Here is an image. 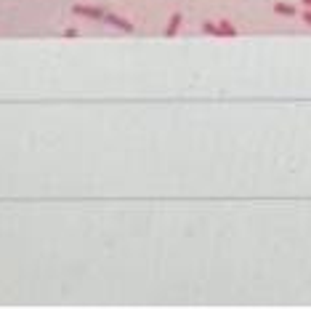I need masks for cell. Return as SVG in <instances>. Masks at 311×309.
Here are the masks:
<instances>
[{
    "instance_id": "1",
    "label": "cell",
    "mask_w": 311,
    "mask_h": 309,
    "mask_svg": "<svg viewBox=\"0 0 311 309\" xmlns=\"http://www.w3.org/2000/svg\"><path fill=\"white\" fill-rule=\"evenodd\" d=\"M101 21H106V24H112V27H117V29H122V32H133V21H128V19H122V16H117V13H109V11H104V19Z\"/></svg>"
},
{
    "instance_id": "2",
    "label": "cell",
    "mask_w": 311,
    "mask_h": 309,
    "mask_svg": "<svg viewBox=\"0 0 311 309\" xmlns=\"http://www.w3.org/2000/svg\"><path fill=\"white\" fill-rule=\"evenodd\" d=\"M72 13L75 16H88V19H104V8H96V5H72Z\"/></svg>"
},
{
    "instance_id": "3",
    "label": "cell",
    "mask_w": 311,
    "mask_h": 309,
    "mask_svg": "<svg viewBox=\"0 0 311 309\" xmlns=\"http://www.w3.org/2000/svg\"><path fill=\"white\" fill-rule=\"evenodd\" d=\"M181 21H184V13H181V11H173V16H170L168 24H165V37L178 35V27H181Z\"/></svg>"
},
{
    "instance_id": "4",
    "label": "cell",
    "mask_w": 311,
    "mask_h": 309,
    "mask_svg": "<svg viewBox=\"0 0 311 309\" xmlns=\"http://www.w3.org/2000/svg\"><path fill=\"white\" fill-rule=\"evenodd\" d=\"M274 13H279V16H295L298 8H295V5H287V3H277L274 5Z\"/></svg>"
},
{
    "instance_id": "5",
    "label": "cell",
    "mask_w": 311,
    "mask_h": 309,
    "mask_svg": "<svg viewBox=\"0 0 311 309\" xmlns=\"http://www.w3.org/2000/svg\"><path fill=\"white\" fill-rule=\"evenodd\" d=\"M218 29H221V37H237V27L231 21H218Z\"/></svg>"
},
{
    "instance_id": "6",
    "label": "cell",
    "mask_w": 311,
    "mask_h": 309,
    "mask_svg": "<svg viewBox=\"0 0 311 309\" xmlns=\"http://www.w3.org/2000/svg\"><path fill=\"white\" fill-rule=\"evenodd\" d=\"M202 32L213 35V37H221V29H218V24H213V21H205V24H202Z\"/></svg>"
},
{
    "instance_id": "7",
    "label": "cell",
    "mask_w": 311,
    "mask_h": 309,
    "mask_svg": "<svg viewBox=\"0 0 311 309\" xmlns=\"http://www.w3.org/2000/svg\"><path fill=\"white\" fill-rule=\"evenodd\" d=\"M64 37H77V27H67V32H64Z\"/></svg>"
},
{
    "instance_id": "8",
    "label": "cell",
    "mask_w": 311,
    "mask_h": 309,
    "mask_svg": "<svg viewBox=\"0 0 311 309\" xmlns=\"http://www.w3.org/2000/svg\"><path fill=\"white\" fill-rule=\"evenodd\" d=\"M303 21H306V24L311 27V11H303Z\"/></svg>"
},
{
    "instance_id": "9",
    "label": "cell",
    "mask_w": 311,
    "mask_h": 309,
    "mask_svg": "<svg viewBox=\"0 0 311 309\" xmlns=\"http://www.w3.org/2000/svg\"><path fill=\"white\" fill-rule=\"evenodd\" d=\"M303 5H311V0H303Z\"/></svg>"
}]
</instances>
